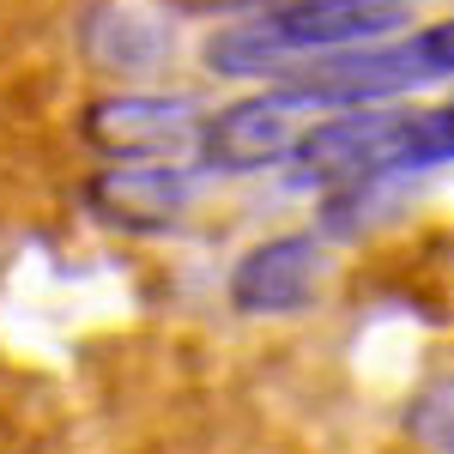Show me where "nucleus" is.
I'll use <instances>...</instances> for the list:
<instances>
[{"mask_svg": "<svg viewBox=\"0 0 454 454\" xmlns=\"http://www.w3.org/2000/svg\"><path fill=\"white\" fill-rule=\"evenodd\" d=\"M315 279H321V248L315 237H273V243L248 248L231 273V303L248 315H285L309 303Z\"/></svg>", "mask_w": 454, "mask_h": 454, "instance_id": "obj_4", "label": "nucleus"}, {"mask_svg": "<svg viewBox=\"0 0 454 454\" xmlns=\"http://www.w3.org/2000/svg\"><path fill=\"white\" fill-rule=\"evenodd\" d=\"M454 73V19L430 25V31L406 36V43H382V49H357V55H321L291 91H303L315 109L321 104H382L400 91H419L430 79Z\"/></svg>", "mask_w": 454, "mask_h": 454, "instance_id": "obj_2", "label": "nucleus"}, {"mask_svg": "<svg viewBox=\"0 0 454 454\" xmlns=\"http://www.w3.org/2000/svg\"><path fill=\"white\" fill-rule=\"evenodd\" d=\"M315 128V104L303 91H267V98H243L224 115H212L200 128V158L207 170H261V164H279L297 152V140Z\"/></svg>", "mask_w": 454, "mask_h": 454, "instance_id": "obj_3", "label": "nucleus"}, {"mask_svg": "<svg viewBox=\"0 0 454 454\" xmlns=\"http://www.w3.org/2000/svg\"><path fill=\"white\" fill-rule=\"evenodd\" d=\"M419 0H291L273 6L248 25H231L207 43V61L218 73H279L297 61H321V55H346L387 36Z\"/></svg>", "mask_w": 454, "mask_h": 454, "instance_id": "obj_1", "label": "nucleus"}, {"mask_svg": "<svg viewBox=\"0 0 454 454\" xmlns=\"http://www.w3.org/2000/svg\"><path fill=\"white\" fill-rule=\"evenodd\" d=\"M98 200L109 212H121L128 224H164L194 200V170H164V164H145V170H109L98 182Z\"/></svg>", "mask_w": 454, "mask_h": 454, "instance_id": "obj_6", "label": "nucleus"}, {"mask_svg": "<svg viewBox=\"0 0 454 454\" xmlns=\"http://www.w3.org/2000/svg\"><path fill=\"white\" fill-rule=\"evenodd\" d=\"M85 128L109 152H164L200 134V109L188 98H109L85 115Z\"/></svg>", "mask_w": 454, "mask_h": 454, "instance_id": "obj_5", "label": "nucleus"}]
</instances>
